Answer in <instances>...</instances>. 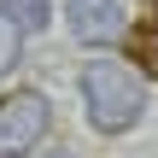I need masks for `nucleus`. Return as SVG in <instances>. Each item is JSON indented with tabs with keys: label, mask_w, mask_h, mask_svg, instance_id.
<instances>
[{
	"label": "nucleus",
	"mask_w": 158,
	"mask_h": 158,
	"mask_svg": "<svg viewBox=\"0 0 158 158\" xmlns=\"http://www.w3.org/2000/svg\"><path fill=\"white\" fill-rule=\"evenodd\" d=\"M0 12L12 18L18 35H41V29L53 23V0H0Z\"/></svg>",
	"instance_id": "20e7f679"
},
{
	"label": "nucleus",
	"mask_w": 158,
	"mask_h": 158,
	"mask_svg": "<svg viewBox=\"0 0 158 158\" xmlns=\"http://www.w3.org/2000/svg\"><path fill=\"white\" fill-rule=\"evenodd\" d=\"M82 106H88V123L100 135H129L147 117V82L117 59H94L82 70Z\"/></svg>",
	"instance_id": "f257e3e1"
},
{
	"label": "nucleus",
	"mask_w": 158,
	"mask_h": 158,
	"mask_svg": "<svg viewBox=\"0 0 158 158\" xmlns=\"http://www.w3.org/2000/svg\"><path fill=\"white\" fill-rule=\"evenodd\" d=\"M53 129V106L41 88H12L0 94V158H23L35 152Z\"/></svg>",
	"instance_id": "f03ea898"
},
{
	"label": "nucleus",
	"mask_w": 158,
	"mask_h": 158,
	"mask_svg": "<svg viewBox=\"0 0 158 158\" xmlns=\"http://www.w3.org/2000/svg\"><path fill=\"white\" fill-rule=\"evenodd\" d=\"M18 47H23V35H18V29H12V18L0 12V76L18 64Z\"/></svg>",
	"instance_id": "423d86ee"
},
{
	"label": "nucleus",
	"mask_w": 158,
	"mask_h": 158,
	"mask_svg": "<svg viewBox=\"0 0 158 158\" xmlns=\"http://www.w3.org/2000/svg\"><path fill=\"white\" fill-rule=\"evenodd\" d=\"M64 23H70V35H76L82 47H106V41L123 35L117 0H70V6H64Z\"/></svg>",
	"instance_id": "7ed1b4c3"
},
{
	"label": "nucleus",
	"mask_w": 158,
	"mask_h": 158,
	"mask_svg": "<svg viewBox=\"0 0 158 158\" xmlns=\"http://www.w3.org/2000/svg\"><path fill=\"white\" fill-rule=\"evenodd\" d=\"M123 53H129L141 70H152V76H158V23H141V29H129V35H123Z\"/></svg>",
	"instance_id": "39448f33"
}]
</instances>
